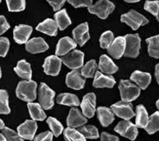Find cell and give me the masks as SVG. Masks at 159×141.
<instances>
[{"mask_svg": "<svg viewBox=\"0 0 159 141\" xmlns=\"http://www.w3.org/2000/svg\"><path fill=\"white\" fill-rule=\"evenodd\" d=\"M148 112L144 107L142 104L138 105L136 108V125L141 129H145L148 124Z\"/></svg>", "mask_w": 159, "mask_h": 141, "instance_id": "484cf974", "label": "cell"}, {"mask_svg": "<svg viewBox=\"0 0 159 141\" xmlns=\"http://www.w3.org/2000/svg\"><path fill=\"white\" fill-rule=\"evenodd\" d=\"M156 107H157L158 109L159 110V99L157 100V102H156Z\"/></svg>", "mask_w": 159, "mask_h": 141, "instance_id": "816d5d0a", "label": "cell"}, {"mask_svg": "<svg viewBox=\"0 0 159 141\" xmlns=\"http://www.w3.org/2000/svg\"><path fill=\"white\" fill-rule=\"evenodd\" d=\"M55 93L44 83H41L38 90V99L45 110H49L54 106Z\"/></svg>", "mask_w": 159, "mask_h": 141, "instance_id": "5b68a950", "label": "cell"}, {"mask_svg": "<svg viewBox=\"0 0 159 141\" xmlns=\"http://www.w3.org/2000/svg\"><path fill=\"white\" fill-rule=\"evenodd\" d=\"M33 31V28L30 25L20 24L14 29V39L18 44H24L29 41Z\"/></svg>", "mask_w": 159, "mask_h": 141, "instance_id": "9a60e30c", "label": "cell"}, {"mask_svg": "<svg viewBox=\"0 0 159 141\" xmlns=\"http://www.w3.org/2000/svg\"><path fill=\"white\" fill-rule=\"evenodd\" d=\"M130 79L131 81L135 82L141 89L145 90L151 83V76L150 73L147 72L135 71L131 75Z\"/></svg>", "mask_w": 159, "mask_h": 141, "instance_id": "7402d4cb", "label": "cell"}, {"mask_svg": "<svg viewBox=\"0 0 159 141\" xmlns=\"http://www.w3.org/2000/svg\"><path fill=\"white\" fill-rule=\"evenodd\" d=\"M124 1L127 2V3H136V2H139L140 0H124Z\"/></svg>", "mask_w": 159, "mask_h": 141, "instance_id": "c3c4849f", "label": "cell"}, {"mask_svg": "<svg viewBox=\"0 0 159 141\" xmlns=\"http://www.w3.org/2000/svg\"><path fill=\"white\" fill-rule=\"evenodd\" d=\"M84 52L77 50H74L61 57L64 64L71 69H79L82 67L84 65Z\"/></svg>", "mask_w": 159, "mask_h": 141, "instance_id": "ba28073f", "label": "cell"}, {"mask_svg": "<svg viewBox=\"0 0 159 141\" xmlns=\"http://www.w3.org/2000/svg\"><path fill=\"white\" fill-rule=\"evenodd\" d=\"M101 140L102 141H118L119 138L117 136H115V135L108 134V133L106 132H102L101 135Z\"/></svg>", "mask_w": 159, "mask_h": 141, "instance_id": "bcb514c9", "label": "cell"}, {"mask_svg": "<svg viewBox=\"0 0 159 141\" xmlns=\"http://www.w3.org/2000/svg\"><path fill=\"white\" fill-rule=\"evenodd\" d=\"M89 28L88 23H83L79 25L73 30L72 35L74 40L76 41V43L82 47L86 44L87 41L90 39L89 35Z\"/></svg>", "mask_w": 159, "mask_h": 141, "instance_id": "e0dca14e", "label": "cell"}, {"mask_svg": "<svg viewBox=\"0 0 159 141\" xmlns=\"http://www.w3.org/2000/svg\"><path fill=\"white\" fill-rule=\"evenodd\" d=\"M156 19H157V20H158V21H159V12H158V16H156Z\"/></svg>", "mask_w": 159, "mask_h": 141, "instance_id": "f5cc1de1", "label": "cell"}, {"mask_svg": "<svg viewBox=\"0 0 159 141\" xmlns=\"http://www.w3.org/2000/svg\"><path fill=\"white\" fill-rule=\"evenodd\" d=\"M53 133L50 131H45L38 134L34 138L36 141H52L53 139Z\"/></svg>", "mask_w": 159, "mask_h": 141, "instance_id": "7bdbcfd3", "label": "cell"}, {"mask_svg": "<svg viewBox=\"0 0 159 141\" xmlns=\"http://www.w3.org/2000/svg\"><path fill=\"white\" fill-rule=\"evenodd\" d=\"M65 140L67 141H85L86 138L78 130L69 127L64 130Z\"/></svg>", "mask_w": 159, "mask_h": 141, "instance_id": "4dcf8cb0", "label": "cell"}, {"mask_svg": "<svg viewBox=\"0 0 159 141\" xmlns=\"http://www.w3.org/2000/svg\"><path fill=\"white\" fill-rule=\"evenodd\" d=\"M15 72L24 80H31L32 70L30 64L25 60H20L17 63V66L14 68Z\"/></svg>", "mask_w": 159, "mask_h": 141, "instance_id": "d4e9b609", "label": "cell"}, {"mask_svg": "<svg viewBox=\"0 0 159 141\" xmlns=\"http://www.w3.org/2000/svg\"><path fill=\"white\" fill-rule=\"evenodd\" d=\"M97 68H98V66H97L96 61L94 59H92L83 66L81 72L83 76L86 78H93V77H95L97 72Z\"/></svg>", "mask_w": 159, "mask_h": 141, "instance_id": "d6a6232c", "label": "cell"}, {"mask_svg": "<svg viewBox=\"0 0 159 141\" xmlns=\"http://www.w3.org/2000/svg\"><path fill=\"white\" fill-rule=\"evenodd\" d=\"M120 20L129 25L134 30L139 29V27L145 25L148 23L147 18L133 9L130 10L127 14H122Z\"/></svg>", "mask_w": 159, "mask_h": 141, "instance_id": "277c9868", "label": "cell"}, {"mask_svg": "<svg viewBox=\"0 0 159 141\" xmlns=\"http://www.w3.org/2000/svg\"><path fill=\"white\" fill-rule=\"evenodd\" d=\"M143 9L153 16H157L159 12V0L147 1L145 2Z\"/></svg>", "mask_w": 159, "mask_h": 141, "instance_id": "f35d334b", "label": "cell"}, {"mask_svg": "<svg viewBox=\"0 0 159 141\" xmlns=\"http://www.w3.org/2000/svg\"><path fill=\"white\" fill-rule=\"evenodd\" d=\"M54 17H55V21L60 30H64L71 24V19L68 16L66 9H61L57 11Z\"/></svg>", "mask_w": 159, "mask_h": 141, "instance_id": "f1b7e54d", "label": "cell"}, {"mask_svg": "<svg viewBox=\"0 0 159 141\" xmlns=\"http://www.w3.org/2000/svg\"><path fill=\"white\" fill-rule=\"evenodd\" d=\"M146 42L148 44V52L151 57L159 59V35L147 38Z\"/></svg>", "mask_w": 159, "mask_h": 141, "instance_id": "f546056e", "label": "cell"}, {"mask_svg": "<svg viewBox=\"0 0 159 141\" xmlns=\"http://www.w3.org/2000/svg\"><path fill=\"white\" fill-rule=\"evenodd\" d=\"M98 68L102 73L106 74H113L118 71V67L115 65L113 61L106 55L100 57Z\"/></svg>", "mask_w": 159, "mask_h": 141, "instance_id": "cb8c5ba5", "label": "cell"}, {"mask_svg": "<svg viewBox=\"0 0 159 141\" xmlns=\"http://www.w3.org/2000/svg\"><path fill=\"white\" fill-rule=\"evenodd\" d=\"M139 86L132 83L130 81L121 80L120 82L119 90L122 100L130 102L135 100L139 96L141 90Z\"/></svg>", "mask_w": 159, "mask_h": 141, "instance_id": "7a4b0ae2", "label": "cell"}, {"mask_svg": "<svg viewBox=\"0 0 159 141\" xmlns=\"http://www.w3.org/2000/svg\"><path fill=\"white\" fill-rule=\"evenodd\" d=\"M49 48L47 42L42 37H34L25 43V50L31 54L44 52Z\"/></svg>", "mask_w": 159, "mask_h": 141, "instance_id": "ac0fdd59", "label": "cell"}, {"mask_svg": "<svg viewBox=\"0 0 159 141\" xmlns=\"http://www.w3.org/2000/svg\"><path fill=\"white\" fill-rule=\"evenodd\" d=\"M155 76H156V81L159 86V64H158L156 66L155 68Z\"/></svg>", "mask_w": 159, "mask_h": 141, "instance_id": "7dc6e473", "label": "cell"}, {"mask_svg": "<svg viewBox=\"0 0 159 141\" xmlns=\"http://www.w3.org/2000/svg\"><path fill=\"white\" fill-rule=\"evenodd\" d=\"M110 108L115 113V114L125 120H129L135 116L132 109V105L129 102L121 101L111 105Z\"/></svg>", "mask_w": 159, "mask_h": 141, "instance_id": "9c48e42d", "label": "cell"}, {"mask_svg": "<svg viewBox=\"0 0 159 141\" xmlns=\"http://www.w3.org/2000/svg\"><path fill=\"white\" fill-rule=\"evenodd\" d=\"M96 97L93 93H90L84 95L81 103V108L84 115L87 118H92L96 112Z\"/></svg>", "mask_w": 159, "mask_h": 141, "instance_id": "4fadbf2b", "label": "cell"}, {"mask_svg": "<svg viewBox=\"0 0 159 141\" xmlns=\"http://www.w3.org/2000/svg\"><path fill=\"white\" fill-rule=\"evenodd\" d=\"M57 28L55 20L47 19L37 25L36 30L50 36H56L57 34Z\"/></svg>", "mask_w": 159, "mask_h": 141, "instance_id": "603a6c76", "label": "cell"}, {"mask_svg": "<svg viewBox=\"0 0 159 141\" xmlns=\"http://www.w3.org/2000/svg\"><path fill=\"white\" fill-rule=\"evenodd\" d=\"M115 83H116V81L113 76L103 75L100 71H97L94 77L93 86L97 88H113Z\"/></svg>", "mask_w": 159, "mask_h": 141, "instance_id": "ffe728a7", "label": "cell"}, {"mask_svg": "<svg viewBox=\"0 0 159 141\" xmlns=\"http://www.w3.org/2000/svg\"><path fill=\"white\" fill-rule=\"evenodd\" d=\"M11 109L9 106V95L5 90H0V113L1 114H9Z\"/></svg>", "mask_w": 159, "mask_h": 141, "instance_id": "e575fe53", "label": "cell"}, {"mask_svg": "<svg viewBox=\"0 0 159 141\" xmlns=\"http://www.w3.org/2000/svg\"><path fill=\"white\" fill-rule=\"evenodd\" d=\"M67 2L75 8H79L91 6L93 0H67Z\"/></svg>", "mask_w": 159, "mask_h": 141, "instance_id": "b9f144b4", "label": "cell"}, {"mask_svg": "<svg viewBox=\"0 0 159 141\" xmlns=\"http://www.w3.org/2000/svg\"><path fill=\"white\" fill-rule=\"evenodd\" d=\"M85 77L78 69H73L66 76V84L69 88L74 90H81L85 86Z\"/></svg>", "mask_w": 159, "mask_h": 141, "instance_id": "30bf717a", "label": "cell"}, {"mask_svg": "<svg viewBox=\"0 0 159 141\" xmlns=\"http://www.w3.org/2000/svg\"><path fill=\"white\" fill-rule=\"evenodd\" d=\"M61 58L57 56H49L45 59L43 67L44 68V72L47 75L52 76H57L61 70Z\"/></svg>", "mask_w": 159, "mask_h": 141, "instance_id": "7c38bea8", "label": "cell"}, {"mask_svg": "<svg viewBox=\"0 0 159 141\" xmlns=\"http://www.w3.org/2000/svg\"><path fill=\"white\" fill-rule=\"evenodd\" d=\"M125 38L126 49L124 56L130 58L137 57L141 48V38L139 34H127Z\"/></svg>", "mask_w": 159, "mask_h": 141, "instance_id": "8992f818", "label": "cell"}, {"mask_svg": "<svg viewBox=\"0 0 159 141\" xmlns=\"http://www.w3.org/2000/svg\"><path fill=\"white\" fill-rule=\"evenodd\" d=\"M10 46V42L8 38L1 37L0 39V56L5 57L8 52Z\"/></svg>", "mask_w": 159, "mask_h": 141, "instance_id": "60d3db41", "label": "cell"}, {"mask_svg": "<svg viewBox=\"0 0 159 141\" xmlns=\"http://www.w3.org/2000/svg\"><path fill=\"white\" fill-rule=\"evenodd\" d=\"M0 140H3V141H6V140H7V138L5 137V135L3 134V133H1V135H0Z\"/></svg>", "mask_w": 159, "mask_h": 141, "instance_id": "f907efd6", "label": "cell"}, {"mask_svg": "<svg viewBox=\"0 0 159 141\" xmlns=\"http://www.w3.org/2000/svg\"><path fill=\"white\" fill-rule=\"evenodd\" d=\"M86 117L82 114L79 109L75 107L71 108L69 116L66 119V124L68 127L71 128H78L85 125L87 122Z\"/></svg>", "mask_w": 159, "mask_h": 141, "instance_id": "2e32d148", "label": "cell"}, {"mask_svg": "<svg viewBox=\"0 0 159 141\" xmlns=\"http://www.w3.org/2000/svg\"><path fill=\"white\" fill-rule=\"evenodd\" d=\"M4 127H5V125H4L3 120L0 119V129H1V130H2V129H3Z\"/></svg>", "mask_w": 159, "mask_h": 141, "instance_id": "681fc988", "label": "cell"}, {"mask_svg": "<svg viewBox=\"0 0 159 141\" xmlns=\"http://www.w3.org/2000/svg\"><path fill=\"white\" fill-rule=\"evenodd\" d=\"M57 102L61 105L76 107L80 104V101L78 97L74 94L65 93H61L57 97Z\"/></svg>", "mask_w": 159, "mask_h": 141, "instance_id": "83f0119b", "label": "cell"}, {"mask_svg": "<svg viewBox=\"0 0 159 141\" xmlns=\"http://www.w3.org/2000/svg\"><path fill=\"white\" fill-rule=\"evenodd\" d=\"M76 47V42L70 37H64L59 40L56 47L57 56H64Z\"/></svg>", "mask_w": 159, "mask_h": 141, "instance_id": "d6986e66", "label": "cell"}, {"mask_svg": "<svg viewBox=\"0 0 159 141\" xmlns=\"http://www.w3.org/2000/svg\"><path fill=\"white\" fill-rule=\"evenodd\" d=\"M79 130L86 138L89 139H96L99 137L98 130L93 125H87L79 128Z\"/></svg>", "mask_w": 159, "mask_h": 141, "instance_id": "836d02e7", "label": "cell"}, {"mask_svg": "<svg viewBox=\"0 0 159 141\" xmlns=\"http://www.w3.org/2000/svg\"><path fill=\"white\" fill-rule=\"evenodd\" d=\"M125 49H126V38L125 36H119L115 38L107 48V52L112 57L119 59L125 55Z\"/></svg>", "mask_w": 159, "mask_h": 141, "instance_id": "5bb4252c", "label": "cell"}, {"mask_svg": "<svg viewBox=\"0 0 159 141\" xmlns=\"http://www.w3.org/2000/svg\"><path fill=\"white\" fill-rule=\"evenodd\" d=\"M0 22H1V26H0V35L4 33L10 28V25L4 16H0Z\"/></svg>", "mask_w": 159, "mask_h": 141, "instance_id": "f6af8a7d", "label": "cell"}, {"mask_svg": "<svg viewBox=\"0 0 159 141\" xmlns=\"http://www.w3.org/2000/svg\"><path fill=\"white\" fill-rule=\"evenodd\" d=\"M47 123L49 126L50 129L52 130L53 135L55 137H58L63 132L64 127L61 123L53 117H48L47 119Z\"/></svg>", "mask_w": 159, "mask_h": 141, "instance_id": "d590c367", "label": "cell"}, {"mask_svg": "<svg viewBox=\"0 0 159 141\" xmlns=\"http://www.w3.org/2000/svg\"><path fill=\"white\" fill-rule=\"evenodd\" d=\"M114 40L113 33L110 30H107V31L102 33L101 37H100L101 47L103 49H107L112 44Z\"/></svg>", "mask_w": 159, "mask_h": 141, "instance_id": "74e56055", "label": "cell"}, {"mask_svg": "<svg viewBox=\"0 0 159 141\" xmlns=\"http://www.w3.org/2000/svg\"><path fill=\"white\" fill-rule=\"evenodd\" d=\"M114 130L120 135L131 140H134L138 135L137 125L133 124L129 120H123L120 121L115 127Z\"/></svg>", "mask_w": 159, "mask_h": 141, "instance_id": "52a82bcc", "label": "cell"}, {"mask_svg": "<svg viewBox=\"0 0 159 141\" xmlns=\"http://www.w3.org/2000/svg\"><path fill=\"white\" fill-rule=\"evenodd\" d=\"M115 6L109 0H99L93 5L88 7L89 11L92 14L96 15L101 19H106L115 10Z\"/></svg>", "mask_w": 159, "mask_h": 141, "instance_id": "3957f363", "label": "cell"}, {"mask_svg": "<svg viewBox=\"0 0 159 141\" xmlns=\"http://www.w3.org/2000/svg\"><path fill=\"white\" fill-rule=\"evenodd\" d=\"M28 108H29L30 116L33 120L43 121L46 119V114L40 104L33 103L32 102H29Z\"/></svg>", "mask_w": 159, "mask_h": 141, "instance_id": "4316f807", "label": "cell"}, {"mask_svg": "<svg viewBox=\"0 0 159 141\" xmlns=\"http://www.w3.org/2000/svg\"><path fill=\"white\" fill-rule=\"evenodd\" d=\"M8 10L11 12H19L25 8V0H6Z\"/></svg>", "mask_w": 159, "mask_h": 141, "instance_id": "8d00e7d4", "label": "cell"}, {"mask_svg": "<svg viewBox=\"0 0 159 141\" xmlns=\"http://www.w3.org/2000/svg\"><path fill=\"white\" fill-rule=\"evenodd\" d=\"M46 1L50 4L54 11H58L65 4L66 0H46Z\"/></svg>", "mask_w": 159, "mask_h": 141, "instance_id": "ee69618b", "label": "cell"}, {"mask_svg": "<svg viewBox=\"0 0 159 141\" xmlns=\"http://www.w3.org/2000/svg\"><path fill=\"white\" fill-rule=\"evenodd\" d=\"M97 115L100 123L103 127H107L115 120V113L112 109L106 107H99L97 109Z\"/></svg>", "mask_w": 159, "mask_h": 141, "instance_id": "44dd1931", "label": "cell"}, {"mask_svg": "<svg viewBox=\"0 0 159 141\" xmlns=\"http://www.w3.org/2000/svg\"><path fill=\"white\" fill-rule=\"evenodd\" d=\"M37 83L34 81L24 80L17 86L16 95L18 98L27 102H31L36 98Z\"/></svg>", "mask_w": 159, "mask_h": 141, "instance_id": "6da1fadb", "label": "cell"}, {"mask_svg": "<svg viewBox=\"0 0 159 141\" xmlns=\"http://www.w3.org/2000/svg\"><path fill=\"white\" fill-rule=\"evenodd\" d=\"M37 129L38 125L35 120H26L17 128V131L23 139L32 140L35 138Z\"/></svg>", "mask_w": 159, "mask_h": 141, "instance_id": "8fae6325", "label": "cell"}, {"mask_svg": "<svg viewBox=\"0 0 159 141\" xmlns=\"http://www.w3.org/2000/svg\"><path fill=\"white\" fill-rule=\"evenodd\" d=\"M145 130L148 134H153L159 130V111L156 112L151 115L148 119V124Z\"/></svg>", "mask_w": 159, "mask_h": 141, "instance_id": "1f68e13d", "label": "cell"}, {"mask_svg": "<svg viewBox=\"0 0 159 141\" xmlns=\"http://www.w3.org/2000/svg\"><path fill=\"white\" fill-rule=\"evenodd\" d=\"M2 133L5 135L7 140L9 141H22L24 139L20 136L19 133L15 132L14 130H11L8 127L5 126L3 129H2Z\"/></svg>", "mask_w": 159, "mask_h": 141, "instance_id": "ab89813d", "label": "cell"}]
</instances>
